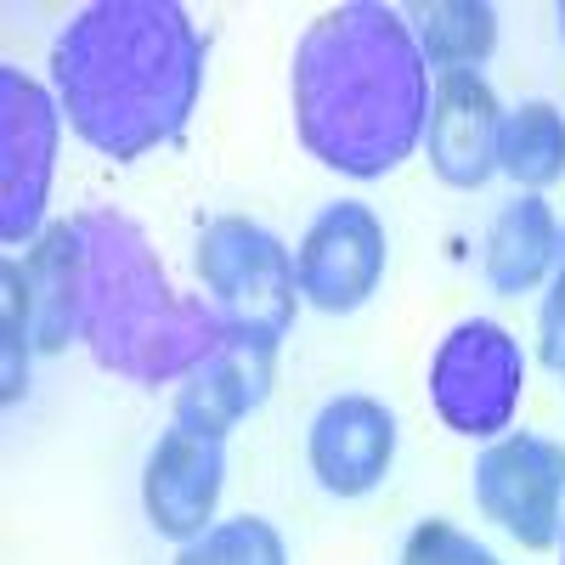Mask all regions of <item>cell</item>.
<instances>
[{
  "instance_id": "21",
  "label": "cell",
  "mask_w": 565,
  "mask_h": 565,
  "mask_svg": "<svg viewBox=\"0 0 565 565\" xmlns=\"http://www.w3.org/2000/svg\"><path fill=\"white\" fill-rule=\"evenodd\" d=\"M554 23H559V40H565V0H559V7H554Z\"/></svg>"
},
{
  "instance_id": "17",
  "label": "cell",
  "mask_w": 565,
  "mask_h": 565,
  "mask_svg": "<svg viewBox=\"0 0 565 565\" xmlns=\"http://www.w3.org/2000/svg\"><path fill=\"white\" fill-rule=\"evenodd\" d=\"M175 565H289V554H282V537L271 521L238 514V521H221L204 537L181 543Z\"/></svg>"
},
{
  "instance_id": "2",
  "label": "cell",
  "mask_w": 565,
  "mask_h": 565,
  "mask_svg": "<svg viewBox=\"0 0 565 565\" xmlns=\"http://www.w3.org/2000/svg\"><path fill=\"white\" fill-rule=\"evenodd\" d=\"M68 125L130 164L186 130L204 85V34L175 0H97L52 45Z\"/></svg>"
},
{
  "instance_id": "18",
  "label": "cell",
  "mask_w": 565,
  "mask_h": 565,
  "mask_svg": "<svg viewBox=\"0 0 565 565\" xmlns=\"http://www.w3.org/2000/svg\"><path fill=\"white\" fill-rule=\"evenodd\" d=\"M0 402H18L29 391V356H34V328H29V289L18 260L0 266Z\"/></svg>"
},
{
  "instance_id": "8",
  "label": "cell",
  "mask_w": 565,
  "mask_h": 565,
  "mask_svg": "<svg viewBox=\"0 0 565 565\" xmlns=\"http://www.w3.org/2000/svg\"><path fill=\"white\" fill-rule=\"evenodd\" d=\"M295 277H300V300H311L328 317L356 311L385 277V226L367 204L340 199L328 204L300 238L295 255Z\"/></svg>"
},
{
  "instance_id": "4",
  "label": "cell",
  "mask_w": 565,
  "mask_h": 565,
  "mask_svg": "<svg viewBox=\"0 0 565 565\" xmlns=\"http://www.w3.org/2000/svg\"><path fill=\"white\" fill-rule=\"evenodd\" d=\"M199 282L215 306V317L232 334H255L277 345L295 322V255L282 249L260 221L221 215L199 232Z\"/></svg>"
},
{
  "instance_id": "13",
  "label": "cell",
  "mask_w": 565,
  "mask_h": 565,
  "mask_svg": "<svg viewBox=\"0 0 565 565\" xmlns=\"http://www.w3.org/2000/svg\"><path fill=\"white\" fill-rule=\"evenodd\" d=\"M23 289H29V328H34V351L57 356L79 340V289H85V249H79V226L57 221L45 226L29 260H18Z\"/></svg>"
},
{
  "instance_id": "10",
  "label": "cell",
  "mask_w": 565,
  "mask_h": 565,
  "mask_svg": "<svg viewBox=\"0 0 565 565\" xmlns=\"http://www.w3.org/2000/svg\"><path fill=\"white\" fill-rule=\"evenodd\" d=\"M221 487H226L221 441L175 424L170 436H159V447L148 458V476H141V509H148L153 532H164L175 543H193V537L210 532Z\"/></svg>"
},
{
  "instance_id": "6",
  "label": "cell",
  "mask_w": 565,
  "mask_h": 565,
  "mask_svg": "<svg viewBox=\"0 0 565 565\" xmlns=\"http://www.w3.org/2000/svg\"><path fill=\"white\" fill-rule=\"evenodd\" d=\"M476 509L521 548H554L565 526V441L509 430L469 469Z\"/></svg>"
},
{
  "instance_id": "9",
  "label": "cell",
  "mask_w": 565,
  "mask_h": 565,
  "mask_svg": "<svg viewBox=\"0 0 565 565\" xmlns=\"http://www.w3.org/2000/svg\"><path fill=\"white\" fill-rule=\"evenodd\" d=\"M498 130H503V108L492 97V85L481 79V68L436 74L424 153H430V170L447 186H463L469 193V186L498 175Z\"/></svg>"
},
{
  "instance_id": "20",
  "label": "cell",
  "mask_w": 565,
  "mask_h": 565,
  "mask_svg": "<svg viewBox=\"0 0 565 565\" xmlns=\"http://www.w3.org/2000/svg\"><path fill=\"white\" fill-rule=\"evenodd\" d=\"M537 356L543 367H565V226H559V244H554V277H548V300L537 317Z\"/></svg>"
},
{
  "instance_id": "1",
  "label": "cell",
  "mask_w": 565,
  "mask_h": 565,
  "mask_svg": "<svg viewBox=\"0 0 565 565\" xmlns=\"http://www.w3.org/2000/svg\"><path fill=\"white\" fill-rule=\"evenodd\" d=\"M295 130L306 153L351 181H380L430 125V63L407 18L380 0L322 12L295 45Z\"/></svg>"
},
{
  "instance_id": "16",
  "label": "cell",
  "mask_w": 565,
  "mask_h": 565,
  "mask_svg": "<svg viewBox=\"0 0 565 565\" xmlns=\"http://www.w3.org/2000/svg\"><path fill=\"white\" fill-rule=\"evenodd\" d=\"M498 170L514 175L526 193H543V186L565 181V114L543 97L509 108L503 130H498Z\"/></svg>"
},
{
  "instance_id": "12",
  "label": "cell",
  "mask_w": 565,
  "mask_h": 565,
  "mask_svg": "<svg viewBox=\"0 0 565 565\" xmlns=\"http://www.w3.org/2000/svg\"><path fill=\"white\" fill-rule=\"evenodd\" d=\"M271 362L277 345L255 340V334H221V345L186 373L175 391V424L199 436H226L238 418H249L266 396H271Z\"/></svg>"
},
{
  "instance_id": "14",
  "label": "cell",
  "mask_w": 565,
  "mask_h": 565,
  "mask_svg": "<svg viewBox=\"0 0 565 565\" xmlns=\"http://www.w3.org/2000/svg\"><path fill=\"white\" fill-rule=\"evenodd\" d=\"M554 244H559L554 210L537 193L509 199L492 215V226H487V282L498 295H509V300L532 295L537 282L548 277V266H554Z\"/></svg>"
},
{
  "instance_id": "3",
  "label": "cell",
  "mask_w": 565,
  "mask_h": 565,
  "mask_svg": "<svg viewBox=\"0 0 565 565\" xmlns=\"http://www.w3.org/2000/svg\"><path fill=\"white\" fill-rule=\"evenodd\" d=\"M85 249V289H79V340L108 373L130 385L186 380L226 334L215 306L186 300L130 215L85 210L74 215Z\"/></svg>"
},
{
  "instance_id": "15",
  "label": "cell",
  "mask_w": 565,
  "mask_h": 565,
  "mask_svg": "<svg viewBox=\"0 0 565 565\" xmlns=\"http://www.w3.org/2000/svg\"><path fill=\"white\" fill-rule=\"evenodd\" d=\"M402 18L418 40L424 63L441 74L481 68L498 45V12L487 0H430V7H407Z\"/></svg>"
},
{
  "instance_id": "19",
  "label": "cell",
  "mask_w": 565,
  "mask_h": 565,
  "mask_svg": "<svg viewBox=\"0 0 565 565\" xmlns=\"http://www.w3.org/2000/svg\"><path fill=\"white\" fill-rule=\"evenodd\" d=\"M402 565H498V554L452 521H418L402 543Z\"/></svg>"
},
{
  "instance_id": "11",
  "label": "cell",
  "mask_w": 565,
  "mask_h": 565,
  "mask_svg": "<svg viewBox=\"0 0 565 565\" xmlns=\"http://www.w3.org/2000/svg\"><path fill=\"white\" fill-rule=\"evenodd\" d=\"M311 476L334 498H367L391 476L396 458V418L373 396H334L311 418Z\"/></svg>"
},
{
  "instance_id": "5",
  "label": "cell",
  "mask_w": 565,
  "mask_h": 565,
  "mask_svg": "<svg viewBox=\"0 0 565 565\" xmlns=\"http://www.w3.org/2000/svg\"><path fill=\"white\" fill-rule=\"evenodd\" d=\"M521 391H526V356L503 322H487V317L458 322L436 345L430 407L452 436H469V441L503 436L514 407H521Z\"/></svg>"
},
{
  "instance_id": "7",
  "label": "cell",
  "mask_w": 565,
  "mask_h": 565,
  "mask_svg": "<svg viewBox=\"0 0 565 565\" xmlns=\"http://www.w3.org/2000/svg\"><path fill=\"white\" fill-rule=\"evenodd\" d=\"M52 159H57V103L23 68L0 63V238L12 249L40 238Z\"/></svg>"
},
{
  "instance_id": "23",
  "label": "cell",
  "mask_w": 565,
  "mask_h": 565,
  "mask_svg": "<svg viewBox=\"0 0 565 565\" xmlns=\"http://www.w3.org/2000/svg\"><path fill=\"white\" fill-rule=\"evenodd\" d=\"M559 380H565V367H559Z\"/></svg>"
},
{
  "instance_id": "22",
  "label": "cell",
  "mask_w": 565,
  "mask_h": 565,
  "mask_svg": "<svg viewBox=\"0 0 565 565\" xmlns=\"http://www.w3.org/2000/svg\"><path fill=\"white\" fill-rule=\"evenodd\" d=\"M559 565H565V526H559Z\"/></svg>"
}]
</instances>
